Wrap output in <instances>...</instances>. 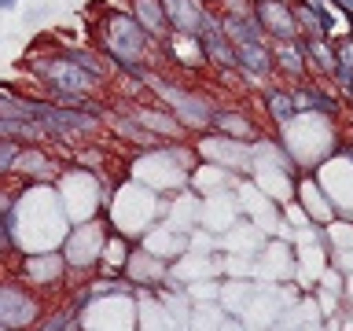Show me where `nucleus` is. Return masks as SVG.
I'll return each instance as SVG.
<instances>
[{
  "instance_id": "f257e3e1",
  "label": "nucleus",
  "mask_w": 353,
  "mask_h": 331,
  "mask_svg": "<svg viewBox=\"0 0 353 331\" xmlns=\"http://www.w3.org/2000/svg\"><path fill=\"white\" fill-rule=\"evenodd\" d=\"M254 8H258V11H254V19H258L261 33H269V37H276L280 44H291L298 37L294 11L287 4H280V0H258Z\"/></svg>"
},
{
  "instance_id": "f03ea898",
  "label": "nucleus",
  "mask_w": 353,
  "mask_h": 331,
  "mask_svg": "<svg viewBox=\"0 0 353 331\" xmlns=\"http://www.w3.org/2000/svg\"><path fill=\"white\" fill-rule=\"evenodd\" d=\"M195 37H199V44H203L206 59H214V63H221V66H232V63H236V48H232V41L225 37V30H221L210 15H203Z\"/></svg>"
},
{
  "instance_id": "7ed1b4c3",
  "label": "nucleus",
  "mask_w": 353,
  "mask_h": 331,
  "mask_svg": "<svg viewBox=\"0 0 353 331\" xmlns=\"http://www.w3.org/2000/svg\"><path fill=\"white\" fill-rule=\"evenodd\" d=\"M162 11H165V22H170L181 37H195V33H199L203 11H199L192 0H162Z\"/></svg>"
},
{
  "instance_id": "20e7f679",
  "label": "nucleus",
  "mask_w": 353,
  "mask_h": 331,
  "mask_svg": "<svg viewBox=\"0 0 353 331\" xmlns=\"http://www.w3.org/2000/svg\"><path fill=\"white\" fill-rule=\"evenodd\" d=\"M132 15H137V26L148 33V37H162L165 33V11H162V0H132Z\"/></svg>"
},
{
  "instance_id": "39448f33",
  "label": "nucleus",
  "mask_w": 353,
  "mask_h": 331,
  "mask_svg": "<svg viewBox=\"0 0 353 331\" xmlns=\"http://www.w3.org/2000/svg\"><path fill=\"white\" fill-rule=\"evenodd\" d=\"M236 48V63L247 66L250 74H269L272 70V52L265 44H232Z\"/></svg>"
},
{
  "instance_id": "423d86ee",
  "label": "nucleus",
  "mask_w": 353,
  "mask_h": 331,
  "mask_svg": "<svg viewBox=\"0 0 353 331\" xmlns=\"http://www.w3.org/2000/svg\"><path fill=\"white\" fill-rule=\"evenodd\" d=\"M19 154H22V143L19 140H0V177H8L11 170H15Z\"/></svg>"
},
{
  "instance_id": "0eeeda50",
  "label": "nucleus",
  "mask_w": 353,
  "mask_h": 331,
  "mask_svg": "<svg viewBox=\"0 0 353 331\" xmlns=\"http://www.w3.org/2000/svg\"><path fill=\"white\" fill-rule=\"evenodd\" d=\"M269 107H272V114L280 118V121H287V118H294V96L291 92H272L269 96Z\"/></svg>"
},
{
  "instance_id": "6e6552de",
  "label": "nucleus",
  "mask_w": 353,
  "mask_h": 331,
  "mask_svg": "<svg viewBox=\"0 0 353 331\" xmlns=\"http://www.w3.org/2000/svg\"><path fill=\"white\" fill-rule=\"evenodd\" d=\"M8 247H11V217L0 221V254H4Z\"/></svg>"
},
{
  "instance_id": "1a4fd4ad",
  "label": "nucleus",
  "mask_w": 353,
  "mask_h": 331,
  "mask_svg": "<svg viewBox=\"0 0 353 331\" xmlns=\"http://www.w3.org/2000/svg\"><path fill=\"white\" fill-rule=\"evenodd\" d=\"M19 0H0V11H8V8H15Z\"/></svg>"
},
{
  "instance_id": "9d476101",
  "label": "nucleus",
  "mask_w": 353,
  "mask_h": 331,
  "mask_svg": "<svg viewBox=\"0 0 353 331\" xmlns=\"http://www.w3.org/2000/svg\"><path fill=\"white\" fill-rule=\"evenodd\" d=\"M339 4H342V8H346V11H350V15H353V0H339Z\"/></svg>"
}]
</instances>
